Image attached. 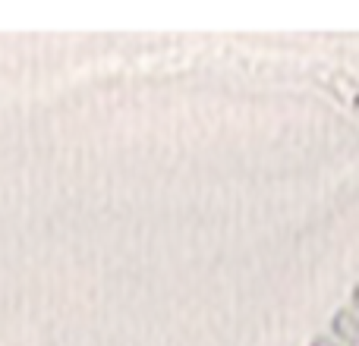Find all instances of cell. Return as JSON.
<instances>
[{
	"label": "cell",
	"instance_id": "6da1fadb",
	"mask_svg": "<svg viewBox=\"0 0 359 346\" xmlns=\"http://www.w3.org/2000/svg\"><path fill=\"white\" fill-rule=\"evenodd\" d=\"M331 337L341 346H359V309L356 305H344L331 318Z\"/></svg>",
	"mask_w": 359,
	"mask_h": 346
},
{
	"label": "cell",
	"instance_id": "7a4b0ae2",
	"mask_svg": "<svg viewBox=\"0 0 359 346\" xmlns=\"http://www.w3.org/2000/svg\"><path fill=\"white\" fill-rule=\"evenodd\" d=\"M309 346H341V343H337L331 334H322V337H316V340H312Z\"/></svg>",
	"mask_w": 359,
	"mask_h": 346
},
{
	"label": "cell",
	"instance_id": "3957f363",
	"mask_svg": "<svg viewBox=\"0 0 359 346\" xmlns=\"http://www.w3.org/2000/svg\"><path fill=\"white\" fill-rule=\"evenodd\" d=\"M350 305H356V309H359V284L353 286V296H350Z\"/></svg>",
	"mask_w": 359,
	"mask_h": 346
}]
</instances>
